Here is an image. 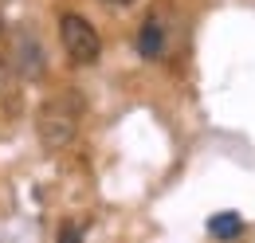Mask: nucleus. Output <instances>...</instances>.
<instances>
[{"label":"nucleus","instance_id":"nucleus-6","mask_svg":"<svg viewBox=\"0 0 255 243\" xmlns=\"http://www.w3.org/2000/svg\"><path fill=\"white\" fill-rule=\"evenodd\" d=\"M8 102H16V71H12V63L0 59V106H8Z\"/></svg>","mask_w":255,"mask_h":243},{"label":"nucleus","instance_id":"nucleus-7","mask_svg":"<svg viewBox=\"0 0 255 243\" xmlns=\"http://www.w3.org/2000/svg\"><path fill=\"white\" fill-rule=\"evenodd\" d=\"M79 236H83V232H79V228H71V224H67L63 232H59V240H79Z\"/></svg>","mask_w":255,"mask_h":243},{"label":"nucleus","instance_id":"nucleus-8","mask_svg":"<svg viewBox=\"0 0 255 243\" xmlns=\"http://www.w3.org/2000/svg\"><path fill=\"white\" fill-rule=\"evenodd\" d=\"M102 4H110V8H129L133 0H102Z\"/></svg>","mask_w":255,"mask_h":243},{"label":"nucleus","instance_id":"nucleus-4","mask_svg":"<svg viewBox=\"0 0 255 243\" xmlns=\"http://www.w3.org/2000/svg\"><path fill=\"white\" fill-rule=\"evenodd\" d=\"M137 51L145 59H161L165 55V24H161L157 16H149L141 24V31H137Z\"/></svg>","mask_w":255,"mask_h":243},{"label":"nucleus","instance_id":"nucleus-5","mask_svg":"<svg viewBox=\"0 0 255 243\" xmlns=\"http://www.w3.org/2000/svg\"><path fill=\"white\" fill-rule=\"evenodd\" d=\"M244 232V220H240V212H220L208 220V236H216V240H236Z\"/></svg>","mask_w":255,"mask_h":243},{"label":"nucleus","instance_id":"nucleus-1","mask_svg":"<svg viewBox=\"0 0 255 243\" xmlns=\"http://www.w3.org/2000/svg\"><path fill=\"white\" fill-rule=\"evenodd\" d=\"M79 118H83V102L75 94H55L39 106L35 114V137L47 153L67 149L75 137H79Z\"/></svg>","mask_w":255,"mask_h":243},{"label":"nucleus","instance_id":"nucleus-2","mask_svg":"<svg viewBox=\"0 0 255 243\" xmlns=\"http://www.w3.org/2000/svg\"><path fill=\"white\" fill-rule=\"evenodd\" d=\"M59 39H63V51L75 67H91L102 55V39H98L95 24L83 20V16H75V12L59 16Z\"/></svg>","mask_w":255,"mask_h":243},{"label":"nucleus","instance_id":"nucleus-3","mask_svg":"<svg viewBox=\"0 0 255 243\" xmlns=\"http://www.w3.org/2000/svg\"><path fill=\"white\" fill-rule=\"evenodd\" d=\"M8 63H12V71L20 75V79H43L47 75V55H43V43H39V35L32 28H16L12 31V43H8Z\"/></svg>","mask_w":255,"mask_h":243}]
</instances>
